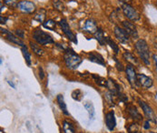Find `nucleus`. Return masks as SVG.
<instances>
[{"instance_id":"6ab92c4d","label":"nucleus","mask_w":157,"mask_h":133,"mask_svg":"<svg viewBox=\"0 0 157 133\" xmlns=\"http://www.w3.org/2000/svg\"><path fill=\"white\" fill-rule=\"evenodd\" d=\"M94 36V38L98 41V43L101 46H105L106 44V38L107 37L105 36V33L101 27H98L97 31L95 32V34Z\"/></svg>"},{"instance_id":"7ed1b4c3","label":"nucleus","mask_w":157,"mask_h":133,"mask_svg":"<svg viewBox=\"0 0 157 133\" xmlns=\"http://www.w3.org/2000/svg\"><path fill=\"white\" fill-rule=\"evenodd\" d=\"M32 38L37 44L41 45V46L55 43L53 37L49 33L42 30L41 28H36V30H34L32 34Z\"/></svg>"},{"instance_id":"9b49d317","label":"nucleus","mask_w":157,"mask_h":133,"mask_svg":"<svg viewBox=\"0 0 157 133\" xmlns=\"http://www.w3.org/2000/svg\"><path fill=\"white\" fill-rule=\"evenodd\" d=\"M108 84H107V89L108 91L112 94L114 98H119V96L123 93L121 87L118 83L115 82V80H113V79H108Z\"/></svg>"},{"instance_id":"a211bd4d","label":"nucleus","mask_w":157,"mask_h":133,"mask_svg":"<svg viewBox=\"0 0 157 133\" xmlns=\"http://www.w3.org/2000/svg\"><path fill=\"white\" fill-rule=\"evenodd\" d=\"M123 58L130 64V65H133V66H137L139 64V61H138V58L135 57V55L130 52V51H124L123 53Z\"/></svg>"},{"instance_id":"20e7f679","label":"nucleus","mask_w":157,"mask_h":133,"mask_svg":"<svg viewBox=\"0 0 157 133\" xmlns=\"http://www.w3.org/2000/svg\"><path fill=\"white\" fill-rule=\"evenodd\" d=\"M122 12L124 16L131 21H137L140 19V14L137 12V10L127 3L122 4Z\"/></svg>"},{"instance_id":"e433bc0d","label":"nucleus","mask_w":157,"mask_h":133,"mask_svg":"<svg viewBox=\"0 0 157 133\" xmlns=\"http://www.w3.org/2000/svg\"><path fill=\"white\" fill-rule=\"evenodd\" d=\"M144 128L145 130H149V129H150V121H149L148 119L144 122Z\"/></svg>"},{"instance_id":"72a5a7b5","label":"nucleus","mask_w":157,"mask_h":133,"mask_svg":"<svg viewBox=\"0 0 157 133\" xmlns=\"http://www.w3.org/2000/svg\"><path fill=\"white\" fill-rule=\"evenodd\" d=\"M15 35L17 36L19 38H24V37H25V32H24V30H22V29H16Z\"/></svg>"},{"instance_id":"2f4dec72","label":"nucleus","mask_w":157,"mask_h":133,"mask_svg":"<svg viewBox=\"0 0 157 133\" xmlns=\"http://www.w3.org/2000/svg\"><path fill=\"white\" fill-rule=\"evenodd\" d=\"M4 3L10 6V7H17V5H18V0H3Z\"/></svg>"},{"instance_id":"473e14b6","label":"nucleus","mask_w":157,"mask_h":133,"mask_svg":"<svg viewBox=\"0 0 157 133\" xmlns=\"http://www.w3.org/2000/svg\"><path fill=\"white\" fill-rule=\"evenodd\" d=\"M113 59H114V62H115V66H116V68H117V70H118V71L122 72V71L125 70V67L124 66L123 63H122L121 61H119L115 57L113 58Z\"/></svg>"},{"instance_id":"a18cd8bd","label":"nucleus","mask_w":157,"mask_h":133,"mask_svg":"<svg viewBox=\"0 0 157 133\" xmlns=\"http://www.w3.org/2000/svg\"><path fill=\"white\" fill-rule=\"evenodd\" d=\"M120 133H123V132H120Z\"/></svg>"},{"instance_id":"cd10ccee","label":"nucleus","mask_w":157,"mask_h":133,"mask_svg":"<svg viewBox=\"0 0 157 133\" xmlns=\"http://www.w3.org/2000/svg\"><path fill=\"white\" fill-rule=\"evenodd\" d=\"M106 44L109 45V46L112 48L113 51L114 52V54H115V55H117V54L119 53L120 49H119L118 45H116V43L110 37H107V38H106Z\"/></svg>"},{"instance_id":"4468645a","label":"nucleus","mask_w":157,"mask_h":133,"mask_svg":"<svg viewBox=\"0 0 157 133\" xmlns=\"http://www.w3.org/2000/svg\"><path fill=\"white\" fill-rule=\"evenodd\" d=\"M137 79H138L139 86L143 87L144 89H150L154 85L153 79L144 74H137Z\"/></svg>"},{"instance_id":"ddd939ff","label":"nucleus","mask_w":157,"mask_h":133,"mask_svg":"<svg viewBox=\"0 0 157 133\" xmlns=\"http://www.w3.org/2000/svg\"><path fill=\"white\" fill-rule=\"evenodd\" d=\"M105 122L106 128L110 131H113L115 129V127H116V119H115V115H114V112L113 111H109V112H107L105 114Z\"/></svg>"},{"instance_id":"7c9ffc66","label":"nucleus","mask_w":157,"mask_h":133,"mask_svg":"<svg viewBox=\"0 0 157 133\" xmlns=\"http://www.w3.org/2000/svg\"><path fill=\"white\" fill-rule=\"evenodd\" d=\"M83 97H84V94L80 89H75L72 92V98L76 101H81Z\"/></svg>"},{"instance_id":"f704fd0d","label":"nucleus","mask_w":157,"mask_h":133,"mask_svg":"<svg viewBox=\"0 0 157 133\" xmlns=\"http://www.w3.org/2000/svg\"><path fill=\"white\" fill-rule=\"evenodd\" d=\"M38 72H39V78H40V79L43 80V79H45V72H44L42 66H39V67H38Z\"/></svg>"},{"instance_id":"ea45409f","label":"nucleus","mask_w":157,"mask_h":133,"mask_svg":"<svg viewBox=\"0 0 157 133\" xmlns=\"http://www.w3.org/2000/svg\"><path fill=\"white\" fill-rule=\"evenodd\" d=\"M154 45H155V47L157 48V37L155 38V40H154Z\"/></svg>"},{"instance_id":"2eb2a0df","label":"nucleus","mask_w":157,"mask_h":133,"mask_svg":"<svg viewBox=\"0 0 157 133\" xmlns=\"http://www.w3.org/2000/svg\"><path fill=\"white\" fill-rule=\"evenodd\" d=\"M126 111L128 112L129 116L135 120V122H140L143 121V117L142 114L138 111L137 108L134 106L133 104H128V106L126 107Z\"/></svg>"},{"instance_id":"9d476101","label":"nucleus","mask_w":157,"mask_h":133,"mask_svg":"<svg viewBox=\"0 0 157 133\" xmlns=\"http://www.w3.org/2000/svg\"><path fill=\"white\" fill-rule=\"evenodd\" d=\"M122 26H123V28L129 34V36L132 38H138V31L134 23L127 21V20H124L122 21Z\"/></svg>"},{"instance_id":"4c0bfd02","label":"nucleus","mask_w":157,"mask_h":133,"mask_svg":"<svg viewBox=\"0 0 157 133\" xmlns=\"http://www.w3.org/2000/svg\"><path fill=\"white\" fill-rule=\"evenodd\" d=\"M0 21H1V24H2V25H3V24H6V22L7 21V18H5V17L1 16V17H0Z\"/></svg>"},{"instance_id":"c85d7f7f","label":"nucleus","mask_w":157,"mask_h":133,"mask_svg":"<svg viewBox=\"0 0 157 133\" xmlns=\"http://www.w3.org/2000/svg\"><path fill=\"white\" fill-rule=\"evenodd\" d=\"M43 26L48 30H55L56 26V22L53 19H47L43 23Z\"/></svg>"},{"instance_id":"423d86ee","label":"nucleus","mask_w":157,"mask_h":133,"mask_svg":"<svg viewBox=\"0 0 157 133\" xmlns=\"http://www.w3.org/2000/svg\"><path fill=\"white\" fill-rule=\"evenodd\" d=\"M138 103H139L140 107L142 108V110L144 111V116L146 117V119H147L149 121L153 122V123H156V115H155V111H153V109H152L145 101H144V100H142V99H138Z\"/></svg>"},{"instance_id":"dca6fc26","label":"nucleus","mask_w":157,"mask_h":133,"mask_svg":"<svg viewBox=\"0 0 157 133\" xmlns=\"http://www.w3.org/2000/svg\"><path fill=\"white\" fill-rule=\"evenodd\" d=\"M87 58L88 60L93 62V63H96L98 65H101V66H105V61L103 58V56L95 51H92V52H89L87 54Z\"/></svg>"},{"instance_id":"f257e3e1","label":"nucleus","mask_w":157,"mask_h":133,"mask_svg":"<svg viewBox=\"0 0 157 133\" xmlns=\"http://www.w3.org/2000/svg\"><path fill=\"white\" fill-rule=\"evenodd\" d=\"M135 48L139 55L141 60L144 62V65H150V48L147 42L144 39H138L135 43Z\"/></svg>"},{"instance_id":"a19ab883","label":"nucleus","mask_w":157,"mask_h":133,"mask_svg":"<svg viewBox=\"0 0 157 133\" xmlns=\"http://www.w3.org/2000/svg\"><path fill=\"white\" fill-rule=\"evenodd\" d=\"M124 1L125 3H127V2H130V1H132V0H124Z\"/></svg>"},{"instance_id":"b1692460","label":"nucleus","mask_w":157,"mask_h":133,"mask_svg":"<svg viewBox=\"0 0 157 133\" xmlns=\"http://www.w3.org/2000/svg\"><path fill=\"white\" fill-rule=\"evenodd\" d=\"M21 51H22L23 57H24V58H25L26 64H27L28 66H31V64H32L31 54H30V52H29V50H28V48H27V46H26L25 45H24L23 46H21Z\"/></svg>"},{"instance_id":"4be33fe9","label":"nucleus","mask_w":157,"mask_h":133,"mask_svg":"<svg viewBox=\"0 0 157 133\" xmlns=\"http://www.w3.org/2000/svg\"><path fill=\"white\" fill-rule=\"evenodd\" d=\"M91 77L93 78L94 81L100 87H104V88H107V84H108V80H106L105 79L98 76V75H95V74H92Z\"/></svg>"},{"instance_id":"39448f33","label":"nucleus","mask_w":157,"mask_h":133,"mask_svg":"<svg viewBox=\"0 0 157 133\" xmlns=\"http://www.w3.org/2000/svg\"><path fill=\"white\" fill-rule=\"evenodd\" d=\"M125 76L126 79L129 82V84L132 86V88L137 89L139 87V83H138V79H137V73L135 71V68L133 65L128 64L125 66Z\"/></svg>"},{"instance_id":"79ce46f5","label":"nucleus","mask_w":157,"mask_h":133,"mask_svg":"<svg viewBox=\"0 0 157 133\" xmlns=\"http://www.w3.org/2000/svg\"><path fill=\"white\" fill-rule=\"evenodd\" d=\"M155 5H156V7H157V2H156V4H155Z\"/></svg>"},{"instance_id":"412c9836","label":"nucleus","mask_w":157,"mask_h":133,"mask_svg":"<svg viewBox=\"0 0 157 133\" xmlns=\"http://www.w3.org/2000/svg\"><path fill=\"white\" fill-rule=\"evenodd\" d=\"M84 107H85V109L88 112L90 120H94V117H95V111H94V104L91 101H85L84 102Z\"/></svg>"},{"instance_id":"c03bdc74","label":"nucleus","mask_w":157,"mask_h":133,"mask_svg":"<svg viewBox=\"0 0 157 133\" xmlns=\"http://www.w3.org/2000/svg\"><path fill=\"white\" fill-rule=\"evenodd\" d=\"M81 1H84V0H81Z\"/></svg>"},{"instance_id":"f03ea898","label":"nucleus","mask_w":157,"mask_h":133,"mask_svg":"<svg viewBox=\"0 0 157 133\" xmlns=\"http://www.w3.org/2000/svg\"><path fill=\"white\" fill-rule=\"evenodd\" d=\"M64 60L68 68L73 69V70L76 69L83 62L82 58L70 47H67V49L65 51Z\"/></svg>"},{"instance_id":"aec40b11","label":"nucleus","mask_w":157,"mask_h":133,"mask_svg":"<svg viewBox=\"0 0 157 133\" xmlns=\"http://www.w3.org/2000/svg\"><path fill=\"white\" fill-rule=\"evenodd\" d=\"M56 100H57L58 106H59V108H60V110L62 111V112H63L66 116H69V112L67 111V104H66V102H65L64 96H63L62 94L57 95Z\"/></svg>"},{"instance_id":"f8f14e48","label":"nucleus","mask_w":157,"mask_h":133,"mask_svg":"<svg viewBox=\"0 0 157 133\" xmlns=\"http://www.w3.org/2000/svg\"><path fill=\"white\" fill-rule=\"evenodd\" d=\"M1 33H2V35H4V37L8 40V41H10V42H12V43H14V44H17V45H19L20 46H24V43H23V41L17 37V36H16L15 34H13V33H11L10 31H8L7 29H5V28H1Z\"/></svg>"},{"instance_id":"c9c22d12","label":"nucleus","mask_w":157,"mask_h":133,"mask_svg":"<svg viewBox=\"0 0 157 133\" xmlns=\"http://www.w3.org/2000/svg\"><path fill=\"white\" fill-rule=\"evenodd\" d=\"M153 60H154L155 66V70H156V72H157V55L156 54L153 55Z\"/></svg>"},{"instance_id":"c756f323","label":"nucleus","mask_w":157,"mask_h":133,"mask_svg":"<svg viewBox=\"0 0 157 133\" xmlns=\"http://www.w3.org/2000/svg\"><path fill=\"white\" fill-rule=\"evenodd\" d=\"M126 130L128 133H139V125L136 122L130 123L126 126Z\"/></svg>"},{"instance_id":"1a4fd4ad","label":"nucleus","mask_w":157,"mask_h":133,"mask_svg":"<svg viewBox=\"0 0 157 133\" xmlns=\"http://www.w3.org/2000/svg\"><path fill=\"white\" fill-rule=\"evenodd\" d=\"M17 8L24 14H32V13L36 12V6L35 3L28 1V0L20 1L17 5Z\"/></svg>"},{"instance_id":"a878e982","label":"nucleus","mask_w":157,"mask_h":133,"mask_svg":"<svg viewBox=\"0 0 157 133\" xmlns=\"http://www.w3.org/2000/svg\"><path fill=\"white\" fill-rule=\"evenodd\" d=\"M63 131L64 133H75V129L74 125L67 120L63 121Z\"/></svg>"},{"instance_id":"5701e85b","label":"nucleus","mask_w":157,"mask_h":133,"mask_svg":"<svg viewBox=\"0 0 157 133\" xmlns=\"http://www.w3.org/2000/svg\"><path fill=\"white\" fill-rule=\"evenodd\" d=\"M29 45H30L31 49L33 50V52H34L36 56H38V57H42V56L44 55L45 51H44V49L39 46V44L30 41V42H29Z\"/></svg>"},{"instance_id":"37998d69","label":"nucleus","mask_w":157,"mask_h":133,"mask_svg":"<svg viewBox=\"0 0 157 133\" xmlns=\"http://www.w3.org/2000/svg\"><path fill=\"white\" fill-rule=\"evenodd\" d=\"M151 133H157V132H151Z\"/></svg>"},{"instance_id":"6e6552de","label":"nucleus","mask_w":157,"mask_h":133,"mask_svg":"<svg viewBox=\"0 0 157 133\" xmlns=\"http://www.w3.org/2000/svg\"><path fill=\"white\" fill-rule=\"evenodd\" d=\"M58 24H59V26H60L62 31H63L64 34L67 36V38L68 39H69L70 41H72L73 43L77 44L78 41H77L76 36H75V33L71 30V27H70L69 24L67 23V20L66 18H63V19H61V20L59 21Z\"/></svg>"},{"instance_id":"58836bf2","label":"nucleus","mask_w":157,"mask_h":133,"mask_svg":"<svg viewBox=\"0 0 157 133\" xmlns=\"http://www.w3.org/2000/svg\"><path fill=\"white\" fill-rule=\"evenodd\" d=\"M7 83H8V84H9V85H10V86H11L13 89H16V86L13 84V82H12V81H7Z\"/></svg>"},{"instance_id":"393cba45","label":"nucleus","mask_w":157,"mask_h":133,"mask_svg":"<svg viewBox=\"0 0 157 133\" xmlns=\"http://www.w3.org/2000/svg\"><path fill=\"white\" fill-rule=\"evenodd\" d=\"M45 15H46V10H45V8H40L36 13V15H35V17H34V20H36V21H37V22L39 23H43L45 22L44 20H45Z\"/></svg>"},{"instance_id":"0eeeda50","label":"nucleus","mask_w":157,"mask_h":133,"mask_svg":"<svg viewBox=\"0 0 157 133\" xmlns=\"http://www.w3.org/2000/svg\"><path fill=\"white\" fill-rule=\"evenodd\" d=\"M113 34H114V37L116 38V39L120 43H122V44H129L130 43L131 37L123 27H120L119 26H115L113 28Z\"/></svg>"},{"instance_id":"f3484780","label":"nucleus","mask_w":157,"mask_h":133,"mask_svg":"<svg viewBox=\"0 0 157 133\" xmlns=\"http://www.w3.org/2000/svg\"><path fill=\"white\" fill-rule=\"evenodd\" d=\"M97 29H98V26H97V25H96V22H95L94 19L88 18V19L86 20L85 26H84V27H83V30H84L85 32H86V33H88V34L94 35L95 32L97 31Z\"/></svg>"},{"instance_id":"bb28decb","label":"nucleus","mask_w":157,"mask_h":133,"mask_svg":"<svg viewBox=\"0 0 157 133\" xmlns=\"http://www.w3.org/2000/svg\"><path fill=\"white\" fill-rule=\"evenodd\" d=\"M53 6L59 12H64L66 10V6L62 0H53Z\"/></svg>"}]
</instances>
